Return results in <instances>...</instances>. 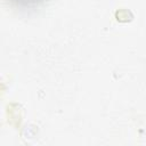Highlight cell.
I'll return each instance as SVG.
<instances>
[{
  "label": "cell",
  "mask_w": 146,
  "mask_h": 146,
  "mask_svg": "<svg viewBox=\"0 0 146 146\" xmlns=\"http://www.w3.org/2000/svg\"><path fill=\"white\" fill-rule=\"evenodd\" d=\"M11 1H15L17 3H22V5H29V3H33L38 0H11Z\"/></svg>",
  "instance_id": "6da1fadb"
}]
</instances>
